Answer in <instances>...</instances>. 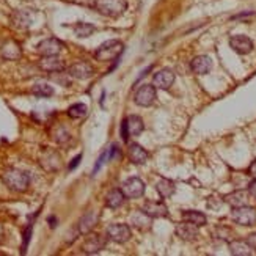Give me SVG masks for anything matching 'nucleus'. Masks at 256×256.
Instances as JSON below:
<instances>
[{
  "mask_svg": "<svg viewBox=\"0 0 256 256\" xmlns=\"http://www.w3.org/2000/svg\"><path fill=\"white\" fill-rule=\"evenodd\" d=\"M134 101H136L137 106L140 107H150L154 104L156 101V86L154 85H148V84H144L142 85L136 96H134Z\"/></svg>",
  "mask_w": 256,
  "mask_h": 256,
  "instance_id": "obj_5",
  "label": "nucleus"
},
{
  "mask_svg": "<svg viewBox=\"0 0 256 256\" xmlns=\"http://www.w3.org/2000/svg\"><path fill=\"white\" fill-rule=\"evenodd\" d=\"M107 246V239L102 238L101 234H92L90 238H86V240L82 244V252L85 254H96L101 250H104Z\"/></svg>",
  "mask_w": 256,
  "mask_h": 256,
  "instance_id": "obj_9",
  "label": "nucleus"
},
{
  "mask_svg": "<svg viewBox=\"0 0 256 256\" xmlns=\"http://www.w3.org/2000/svg\"><path fill=\"white\" fill-rule=\"evenodd\" d=\"M142 210L151 218H164L168 216V208L162 202H146L142 206Z\"/></svg>",
  "mask_w": 256,
  "mask_h": 256,
  "instance_id": "obj_13",
  "label": "nucleus"
},
{
  "mask_svg": "<svg viewBox=\"0 0 256 256\" xmlns=\"http://www.w3.org/2000/svg\"><path fill=\"white\" fill-rule=\"evenodd\" d=\"M247 242H248V246H250L253 250H256V232H253V234H250V236H248Z\"/></svg>",
  "mask_w": 256,
  "mask_h": 256,
  "instance_id": "obj_35",
  "label": "nucleus"
},
{
  "mask_svg": "<svg viewBox=\"0 0 256 256\" xmlns=\"http://www.w3.org/2000/svg\"><path fill=\"white\" fill-rule=\"evenodd\" d=\"M248 173H250V176L253 178V180H256V160L250 165V168H248Z\"/></svg>",
  "mask_w": 256,
  "mask_h": 256,
  "instance_id": "obj_37",
  "label": "nucleus"
},
{
  "mask_svg": "<svg viewBox=\"0 0 256 256\" xmlns=\"http://www.w3.org/2000/svg\"><path fill=\"white\" fill-rule=\"evenodd\" d=\"M129 159L132 164H137V165H142L148 160V152L144 151L140 144L137 143H132L129 144Z\"/></svg>",
  "mask_w": 256,
  "mask_h": 256,
  "instance_id": "obj_20",
  "label": "nucleus"
},
{
  "mask_svg": "<svg viewBox=\"0 0 256 256\" xmlns=\"http://www.w3.org/2000/svg\"><path fill=\"white\" fill-rule=\"evenodd\" d=\"M121 137H123V142H129V132H128V124L126 120L121 123Z\"/></svg>",
  "mask_w": 256,
  "mask_h": 256,
  "instance_id": "obj_33",
  "label": "nucleus"
},
{
  "mask_svg": "<svg viewBox=\"0 0 256 256\" xmlns=\"http://www.w3.org/2000/svg\"><path fill=\"white\" fill-rule=\"evenodd\" d=\"M32 230H33V225L30 224L26 231H24V242H22V254L27 252V247H28V242H30V238H32Z\"/></svg>",
  "mask_w": 256,
  "mask_h": 256,
  "instance_id": "obj_32",
  "label": "nucleus"
},
{
  "mask_svg": "<svg viewBox=\"0 0 256 256\" xmlns=\"http://www.w3.org/2000/svg\"><path fill=\"white\" fill-rule=\"evenodd\" d=\"M40 164H41V166L44 170L57 172L60 168V156H58V152H55L52 150H46L41 154Z\"/></svg>",
  "mask_w": 256,
  "mask_h": 256,
  "instance_id": "obj_15",
  "label": "nucleus"
},
{
  "mask_svg": "<svg viewBox=\"0 0 256 256\" xmlns=\"http://www.w3.org/2000/svg\"><path fill=\"white\" fill-rule=\"evenodd\" d=\"M248 192H250V195H252L253 198H256V180L248 186Z\"/></svg>",
  "mask_w": 256,
  "mask_h": 256,
  "instance_id": "obj_36",
  "label": "nucleus"
},
{
  "mask_svg": "<svg viewBox=\"0 0 256 256\" xmlns=\"http://www.w3.org/2000/svg\"><path fill=\"white\" fill-rule=\"evenodd\" d=\"M64 48V44L57 40V38H48V40H42L38 46L36 50L41 57H50V55H58Z\"/></svg>",
  "mask_w": 256,
  "mask_h": 256,
  "instance_id": "obj_7",
  "label": "nucleus"
},
{
  "mask_svg": "<svg viewBox=\"0 0 256 256\" xmlns=\"http://www.w3.org/2000/svg\"><path fill=\"white\" fill-rule=\"evenodd\" d=\"M231 217L236 224H239L242 226H252L253 224H256V209L250 208L247 204L239 206V208H232Z\"/></svg>",
  "mask_w": 256,
  "mask_h": 256,
  "instance_id": "obj_4",
  "label": "nucleus"
},
{
  "mask_svg": "<svg viewBox=\"0 0 256 256\" xmlns=\"http://www.w3.org/2000/svg\"><path fill=\"white\" fill-rule=\"evenodd\" d=\"M126 124H128V132H129V137H137L143 132L144 124H143V120L137 115H130L126 118Z\"/></svg>",
  "mask_w": 256,
  "mask_h": 256,
  "instance_id": "obj_23",
  "label": "nucleus"
},
{
  "mask_svg": "<svg viewBox=\"0 0 256 256\" xmlns=\"http://www.w3.org/2000/svg\"><path fill=\"white\" fill-rule=\"evenodd\" d=\"M248 195L250 192H246V190H236L230 195L225 196V202L232 206V208H239V206H246L248 203Z\"/></svg>",
  "mask_w": 256,
  "mask_h": 256,
  "instance_id": "obj_21",
  "label": "nucleus"
},
{
  "mask_svg": "<svg viewBox=\"0 0 256 256\" xmlns=\"http://www.w3.org/2000/svg\"><path fill=\"white\" fill-rule=\"evenodd\" d=\"M99 222V214L96 210H88L85 216L80 217L79 224H77V230H79L80 234H90L93 228L98 225Z\"/></svg>",
  "mask_w": 256,
  "mask_h": 256,
  "instance_id": "obj_11",
  "label": "nucleus"
},
{
  "mask_svg": "<svg viewBox=\"0 0 256 256\" xmlns=\"http://www.w3.org/2000/svg\"><path fill=\"white\" fill-rule=\"evenodd\" d=\"M32 93L38 98H49L54 94V88L48 84H36V85H33Z\"/></svg>",
  "mask_w": 256,
  "mask_h": 256,
  "instance_id": "obj_29",
  "label": "nucleus"
},
{
  "mask_svg": "<svg viewBox=\"0 0 256 256\" xmlns=\"http://www.w3.org/2000/svg\"><path fill=\"white\" fill-rule=\"evenodd\" d=\"M151 217L150 216H146L143 212V210H138V212H136V214H132L130 216V222H132V225L134 226H137V228H150V225H151V220H150Z\"/></svg>",
  "mask_w": 256,
  "mask_h": 256,
  "instance_id": "obj_28",
  "label": "nucleus"
},
{
  "mask_svg": "<svg viewBox=\"0 0 256 256\" xmlns=\"http://www.w3.org/2000/svg\"><path fill=\"white\" fill-rule=\"evenodd\" d=\"M107 239L116 244H124L130 239V228L124 224H114L107 228Z\"/></svg>",
  "mask_w": 256,
  "mask_h": 256,
  "instance_id": "obj_6",
  "label": "nucleus"
},
{
  "mask_svg": "<svg viewBox=\"0 0 256 256\" xmlns=\"http://www.w3.org/2000/svg\"><path fill=\"white\" fill-rule=\"evenodd\" d=\"M2 181L10 190L22 194V192H26L30 186V176L19 168H8L2 174Z\"/></svg>",
  "mask_w": 256,
  "mask_h": 256,
  "instance_id": "obj_1",
  "label": "nucleus"
},
{
  "mask_svg": "<svg viewBox=\"0 0 256 256\" xmlns=\"http://www.w3.org/2000/svg\"><path fill=\"white\" fill-rule=\"evenodd\" d=\"M174 82V72L172 70H160L154 74L152 85L159 90H168Z\"/></svg>",
  "mask_w": 256,
  "mask_h": 256,
  "instance_id": "obj_12",
  "label": "nucleus"
},
{
  "mask_svg": "<svg viewBox=\"0 0 256 256\" xmlns=\"http://www.w3.org/2000/svg\"><path fill=\"white\" fill-rule=\"evenodd\" d=\"M190 68L195 74L204 76L210 71V68H212V60H210L208 55H198V57H195L192 60Z\"/></svg>",
  "mask_w": 256,
  "mask_h": 256,
  "instance_id": "obj_17",
  "label": "nucleus"
},
{
  "mask_svg": "<svg viewBox=\"0 0 256 256\" xmlns=\"http://www.w3.org/2000/svg\"><path fill=\"white\" fill-rule=\"evenodd\" d=\"M124 194L121 192V188H114V190H110L106 196V204L107 208L110 209H118L120 206H123L124 203Z\"/></svg>",
  "mask_w": 256,
  "mask_h": 256,
  "instance_id": "obj_22",
  "label": "nucleus"
},
{
  "mask_svg": "<svg viewBox=\"0 0 256 256\" xmlns=\"http://www.w3.org/2000/svg\"><path fill=\"white\" fill-rule=\"evenodd\" d=\"M80 160H82V154H77V156H76V158H74V159L71 160V164L68 165V168H70V170H74V168H76V166H77V165H79V164H80Z\"/></svg>",
  "mask_w": 256,
  "mask_h": 256,
  "instance_id": "obj_34",
  "label": "nucleus"
},
{
  "mask_svg": "<svg viewBox=\"0 0 256 256\" xmlns=\"http://www.w3.org/2000/svg\"><path fill=\"white\" fill-rule=\"evenodd\" d=\"M49 224H50V228H55V226H57V225H55V224H57V220H55L54 217H49Z\"/></svg>",
  "mask_w": 256,
  "mask_h": 256,
  "instance_id": "obj_38",
  "label": "nucleus"
},
{
  "mask_svg": "<svg viewBox=\"0 0 256 256\" xmlns=\"http://www.w3.org/2000/svg\"><path fill=\"white\" fill-rule=\"evenodd\" d=\"M68 72H70L71 77H74V79L86 80V79H90V77H93L94 70H93V66L90 63H86V62H77V63H74V64L70 66Z\"/></svg>",
  "mask_w": 256,
  "mask_h": 256,
  "instance_id": "obj_10",
  "label": "nucleus"
},
{
  "mask_svg": "<svg viewBox=\"0 0 256 256\" xmlns=\"http://www.w3.org/2000/svg\"><path fill=\"white\" fill-rule=\"evenodd\" d=\"M38 66L44 72H62L64 71V63L60 60L57 55H50V57H41L38 62Z\"/></svg>",
  "mask_w": 256,
  "mask_h": 256,
  "instance_id": "obj_14",
  "label": "nucleus"
},
{
  "mask_svg": "<svg viewBox=\"0 0 256 256\" xmlns=\"http://www.w3.org/2000/svg\"><path fill=\"white\" fill-rule=\"evenodd\" d=\"M4 236H5V231H4V226L0 225V244H2V240H4Z\"/></svg>",
  "mask_w": 256,
  "mask_h": 256,
  "instance_id": "obj_39",
  "label": "nucleus"
},
{
  "mask_svg": "<svg viewBox=\"0 0 256 256\" xmlns=\"http://www.w3.org/2000/svg\"><path fill=\"white\" fill-rule=\"evenodd\" d=\"M22 55L20 44L16 42L14 40H8L2 46V57L6 60H19Z\"/></svg>",
  "mask_w": 256,
  "mask_h": 256,
  "instance_id": "obj_19",
  "label": "nucleus"
},
{
  "mask_svg": "<svg viewBox=\"0 0 256 256\" xmlns=\"http://www.w3.org/2000/svg\"><path fill=\"white\" fill-rule=\"evenodd\" d=\"M110 160V148H107L101 156H99V159L96 160V165H94V168H93V176L102 168V165L106 164V162H108Z\"/></svg>",
  "mask_w": 256,
  "mask_h": 256,
  "instance_id": "obj_31",
  "label": "nucleus"
},
{
  "mask_svg": "<svg viewBox=\"0 0 256 256\" xmlns=\"http://www.w3.org/2000/svg\"><path fill=\"white\" fill-rule=\"evenodd\" d=\"M121 192L126 198H138L144 194V184L138 178H129L121 184Z\"/></svg>",
  "mask_w": 256,
  "mask_h": 256,
  "instance_id": "obj_8",
  "label": "nucleus"
},
{
  "mask_svg": "<svg viewBox=\"0 0 256 256\" xmlns=\"http://www.w3.org/2000/svg\"><path fill=\"white\" fill-rule=\"evenodd\" d=\"M93 8L107 18H120L128 10L126 0H93Z\"/></svg>",
  "mask_w": 256,
  "mask_h": 256,
  "instance_id": "obj_2",
  "label": "nucleus"
},
{
  "mask_svg": "<svg viewBox=\"0 0 256 256\" xmlns=\"http://www.w3.org/2000/svg\"><path fill=\"white\" fill-rule=\"evenodd\" d=\"M123 42L118 40H110L101 44L96 50H94V58L98 62H110V60H116L121 54H123Z\"/></svg>",
  "mask_w": 256,
  "mask_h": 256,
  "instance_id": "obj_3",
  "label": "nucleus"
},
{
  "mask_svg": "<svg viewBox=\"0 0 256 256\" xmlns=\"http://www.w3.org/2000/svg\"><path fill=\"white\" fill-rule=\"evenodd\" d=\"M182 220L184 222H190V224H194L196 226L206 225V216L203 212H200V210H184Z\"/></svg>",
  "mask_w": 256,
  "mask_h": 256,
  "instance_id": "obj_25",
  "label": "nucleus"
},
{
  "mask_svg": "<svg viewBox=\"0 0 256 256\" xmlns=\"http://www.w3.org/2000/svg\"><path fill=\"white\" fill-rule=\"evenodd\" d=\"M88 112V108L85 104H72L70 108H68V116L72 118V120H79V118H84Z\"/></svg>",
  "mask_w": 256,
  "mask_h": 256,
  "instance_id": "obj_30",
  "label": "nucleus"
},
{
  "mask_svg": "<svg viewBox=\"0 0 256 256\" xmlns=\"http://www.w3.org/2000/svg\"><path fill=\"white\" fill-rule=\"evenodd\" d=\"M230 46L231 49L244 55V54H248L253 49V42L248 36H244V35H236V36H231L230 38Z\"/></svg>",
  "mask_w": 256,
  "mask_h": 256,
  "instance_id": "obj_16",
  "label": "nucleus"
},
{
  "mask_svg": "<svg viewBox=\"0 0 256 256\" xmlns=\"http://www.w3.org/2000/svg\"><path fill=\"white\" fill-rule=\"evenodd\" d=\"M156 190H158V194L162 198H168L174 194V182L162 178V180H159L158 182H156Z\"/></svg>",
  "mask_w": 256,
  "mask_h": 256,
  "instance_id": "obj_24",
  "label": "nucleus"
},
{
  "mask_svg": "<svg viewBox=\"0 0 256 256\" xmlns=\"http://www.w3.org/2000/svg\"><path fill=\"white\" fill-rule=\"evenodd\" d=\"M94 32H96V27L93 24H88V22H79V24L74 26V33H76V36H79V38H88V36H92Z\"/></svg>",
  "mask_w": 256,
  "mask_h": 256,
  "instance_id": "obj_27",
  "label": "nucleus"
},
{
  "mask_svg": "<svg viewBox=\"0 0 256 256\" xmlns=\"http://www.w3.org/2000/svg\"><path fill=\"white\" fill-rule=\"evenodd\" d=\"M176 236L182 240H195L198 238V226L190 222H184L176 226Z\"/></svg>",
  "mask_w": 256,
  "mask_h": 256,
  "instance_id": "obj_18",
  "label": "nucleus"
},
{
  "mask_svg": "<svg viewBox=\"0 0 256 256\" xmlns=\"http://www.w3.org/2000/svg\"><path fill=\"white\" fill-rule=\"evenodd\" d=\"M252 247L248 246V242H242V240H234L230 242V252L234 256H248L252 254Z\"/></svg>",
  "mask_w": 256,
  "mask_h": 256,
  "instance_id": "obj_26",
  "label": "nucleus"
}]
</instances>
